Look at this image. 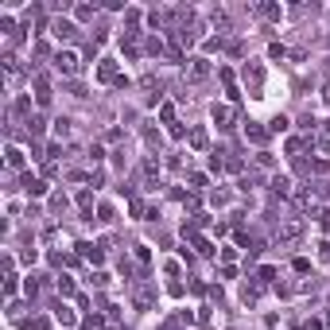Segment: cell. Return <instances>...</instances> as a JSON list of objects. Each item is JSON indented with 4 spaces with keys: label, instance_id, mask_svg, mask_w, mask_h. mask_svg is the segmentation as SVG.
Wrapping results in <instances>:
<instances>
[{
    "label": "cell",
    "instance_id": "6da1fadb",
    "mask_svg": "<svg viewBox=\"0 0 330 330\" xmlns=\"http://www.w3.org/2000/svg\"><path fill=\"white\" fill-rule=\"evenodd\" d=\"M210 70H214V66H210L206 54H191V59H187V66H182V78L191 82V86H202V82L210 78Z\"/></svg>",
    "mask_w": 330,
    "mask_h": 330
},
{
    "label": "cell",
    "instance_id": "7a4b0ae2",
    "mask_svg": "<svg viewBox=\"0 0 330 330\" xmlns=\"http://www.w3.org/2000/svg\"><path fill=\"white\" fill-rule=\"evenodd\" d=\"M303 241V222H299V217H291V222H284V226L276 229V245H299Z\"/></svg>",
    "mask_w": 330,
    "mask_h": 330
},
{
    "label": "cell",
    "instance_id": "3957f363",
    "mask_svg": "<svg viewBox=\"0 0 330 330\" xmlns=\"http://www.w3.org/2000/svg\"><path fill=\"white\" fill-rule=\"evenodd\" d=\"M51 35H54V39H62V43H70V39H78V24L66 20V16H54L51 20Z\"/></svg>",
    "mask_w": 330,
    "mask_h": 330
},
{
    "label": "cell",
    "instance_id": "277c9868",
    "mask_svg": "<svg viewBox=\"0 0 330 330\" xmlns=\"http://www.w3.org/2000/svg\"><path fill=\"white\" fill-rule=\"evenodd\" d=\"M51 62H54V70H59V74H66V78H74V74L82 70V62H78V54H74V51H59Z\"/></svg>",
    "mask_w": 330,
    "mask_h": 330
},
{
    "label": "cell",
    "instance_id": "5b68a950",
    "mask_svg": "<svg viewBox=\"0 0 330 330\" xmlns=\"http://www.w3.org/2000/svg\"><path fill=\"white\" fill-rule=\"evenodd\" d=\"M241 78H245V86L261 89V82H264V66H261V62H245V66H241Z\"/></svg>",
    "mask_w": 330,
    "mask_h": 330
},
{
    "label": "cell",
    "instance_id": "8992f818",
    "mask_svg": "<svg viewBox=\"0 0 330 330\" xmlns=\"http://www.w3.org/2000/svg\"><path fill=\"white\" fill-rule=\"evenodd\" d=\"M268 191H272V198H291V179L287 175H272V182H268Z\"/></svg>",
    "mask_w": 330,
    "mask_h": 330
},
{
    "label": "cell",
    "instance_id": "52a82bcc",
    "mask_svg": "<svg viewBox=\"0 0 330 330\" xmlns=\"http://www.w3.org/2000/svg\"><path fill=\"white\" fill-rule=\"evenodd\" d=\"M97 78L101 82H109V86H117V59H97Z\"/></svg>",
    "mask_w": 330,
    "mask_h": 330
},
{
    "label": "cell",
    "instance_id": "ba28073f",
    "mask_svg": "<svg viewBox=\"0 0 330 330\" xmlns=\"http://www.w3.org/2000/svg\"><path fill=\"white\" fill-rule=\"evenodd\" d=\"M268 132L272 129H264V124H256V121L245 124V140H249V144H268Z\"/></svg>",
    "mask_w": 330,
    "mask_h": 330
},
{
    "label": "cell",
    "instance_id": "9c48e42d",
    "mask_svg": "<svg viewBox=\"0 0 330 330\" xmlns=\"http://www.w3.org/2000/svg\"><path fill=\"white\" fill-rule=\"evenodd\" d=\"M233 105H214V124L217 129H233Z\"/></svg>",
    "mask_w": 330,
    "mask_h": 330
},
{
    "label": "cell",
    "instance_id": "30bf717a",
    "mask_svg": "<svg viewBox=\"0 0 330 330\" xmlns=\"http://www.w3.org/2000/svg\"><path fill=\"white\" fill-rule=\"evenodd\" d=\"M24 191L31 194V198H43V194H47V179H35V175H24Z\"/></svg>",
    "mask_w": 330,
    "mask_h": 330
},
{
    "label": "cell",
    "instance_id": "8fae6325",
    "mask_svg": "<svg viewBox=\"0 0 330 330\" xmlns=\"http://www.w3.org/2000/svg\"><path fill=\"white\" fill-rule=\"evenodd\" d=\"M187 144H191L194 152H206V148H210V132H206V129H191V136H187Z\"/></svg>",
    "mask_w": 330,
    "mask_h": 330
},
{
    "label": "cell",
    "instance_id": "7c38bea8",
    "mask_svg": "<svg viewBox=\"0 0 330 330\" xmlns=\"http://www.w3.org/2000/svg\"><path fill=\"white\" fill-rule=\"evenodd\" d=\"M261 291H264L261 280H249V284L241 287V299H245V303H256V299H261Z\"/></svg>",
    "mask_w": 330,
    "mask_h": 330
},
{
    "label": "cell",
    "instance_id": "4fadbf2b",
    "mask_svg": "<svg viewBox=\"0 0 330 330\" xmlns=\"http://www.w3.org/2000/svg\"><path fill=\"white\" fill-rule=\"evenodd\" d=\"M78 252L86 256L89 264H101L105 261V249H101V245H78Z\"/></svg>",
    "mask_w": 330,
    "mask_h": 330
},
{
    "label": "cell",
    "instance_id": "5bb4252c",
    "mask_svg": "<svg viewBox=\"0 0 330 330\" xmlns=\"http://www.w3.org/2000/svg\"><path fill=\"white\" fill-rule=\"evenodd\" d=\"M132 299H136V307H140V311H148V307H152V299H156V291H152V287H136V291H132Z\"/></svg>",
    "mask_w": 330,
    "mask_h": 330
},
{
    "label": "cell",
    "instance_id": "9a60e30c",
    "mask_svg": "<svg viewBox=\"0 0 330 330\" xmlns=\"http://www.w3.org/2000/svg\"><path fill=\"white\" fill-rule=\"evenodd\" d=\"M217 78L226 82V94H229V101H237V97H241V94H237V82H233V70H226V66H222V70H217Z\"/></svg>",
    "mask_w": 330,
    "mask_h": 330
},
{
    "label": "cell",
    "instance_id": "2e32d148",
    "mask_svg": "<svg viewBox=\"0 0 330 330\" xmlns=\"http://www.w3.org/2000/svg\"><path fill=\"white\" fill-rule=\"evenodd\" d=\"M54 287H59V296H62V299L78 296V287H74V280H70V276H59V280H54Z\"/></svg>",
    "mask_w": 330,
    "mask_h": 330
},
{
    "label": "cell",
    "instance_id": "e0dca14e",
    "mask_svg": "<svg viewBox=\"0 0 330 330\" xmlns=\"http://www.w3.org/2000/svg\"><path fill=\"white\" fill-rule=\"evenodd\" d=\"M4 156H8V171H20V167H24V152H20L16 144H8V152H4Z\"/></svg>",
    "mask_w": 330,
    "mask_h": 330
},
{
    "label": "cell",
    "instance_id": "ac0fdd59",
    "mask_svg": "<svg viewBox=\"0 0 330 330\" xmlns=\"http://www.w3.org/2000/svg\"><path fill=\"white\" fill-rule=\"evenodd\" d=\"M24 311H27V307H24V303H16V299L8 303V319L16 322V326H24V322H27V315H24Z\"/></svg>",
    "mask_w": 330,
    "mask_h": 330
},
{
    "label": "cell",
    "instance_id": "d6986e66",
    "mask_svg": "<svg viewBox=\"0 0 330 330\" xmlns=\"http://www.w3.org/2000/svg\"><path fill=\"white\" fill-rule=\"evenodd\" d=\"M27 136H35V140H39V136H43V129H47V121H43V117H27Z\"/></svg>",
    "mask_w": 330,
    "mask_h": 330
},
{
    "label": "cell",
    "instance_id": "ffe728a7",
    "mask_svg": "<svg viewBox=\"0 0 330 330\" xmlns=\"http://www.w3.org/2000/svg\"><path fill=\"white\" fill-rule=\"evenodd\" d=\"M144 54H163V39H159V35H148V39H144Z\"/></svg>",
    "mask_w": 330,
    "mask_h": 330
},
{
    "label": "cell",
    "instance_id": "44dd1931",
    "mask_svg": "<svg viewBox=\"0 0 330 330\" xmlns=\"http://www.w3.org/2000/svg\"><path fill=\"white\" fill-rule=\"evenodd\" d=\"M256 12H261L264 20H280V16H284V8H280V4H256Z\"/></svg>",
    "mask_w": 330,
    "mask_h": 330
},
{
    "label": "cell",
    "instance_id": "7402d4cb",
    "mask_svg": "<svg viewBox=\"0 0 330 330\" xmlns=\"http://www.w3.org/2000/svg\"><path fill=\"white\" fill-rule=\"evenodd\" d=\"M94 16H97V4H78V8H74V20H82V24L94 20Z\"/></svg>",
    "mask_w": 330,
    "mask_h": 330
},
{
    "label": "cell",
    "instance_id": "603a6c76",
    "mask_svg": "<svg viewBox=\"0 0 330 330\" xmlns=\"http://www.w3.org/2000/svg\"><path fill=\"white\" fill-rule=\"evenodd\" d=\"M54 319H59L62 326H74V311H70V307H62V303L54 307Z\"/></svg>",
    "mask_w": 330,
    "mask_h": 330
},
{
    "label": "cell",
    "instance_id": "cb8c5ba5",
    "mask_svg": "<svg viewBox=\"0 0 330 330\" xmlns=\"http://www.w3.org/2000/svg\"><path fill=\"white\" fill-rule=\"evenodd\" d=\"M70 202H66V194H51V214H62Z\"/></svg>",
    "mask_w": 330,
    "mask_h": 330
},
{
    "label": "cell",
    "instance_id": "d4e9b609",
    "mask_svg": "<svg viewBox=\"0 0 330 330\" xmlns=\"http://www.w3.org/2000/svg\"><path fill=\"white\" fill-rule=\"evenodd\" d=\"M35 101L47 109V105H51V86H39V89H35Z\"/></svg>",
    "mask_w": 330,
    "mask_h": 330
},
{
    "label": "cell",
    "instance_id": "484cf974",
    "mask_svg": "<svg viewBox=\"0 0 330 330\" xmlns=\"http://www.w3.org/2000/svg\"><path fill=\"white\" fill-rule=\"evenodd\" d=\"M187 179H191V187H194V191H202V187H206V175H202V171H191V175H187Z\"/></svg>",
    "mask_w": 330,
    "mask_h": 330
},
{
    "label": "cell",
    "instance_id": "4316f807",
    "mask_svg": "<svg viewBox=\"0 0 330 330\" xmlns=\"http://www.w3.org/2000/svg\"><path fill=\"white\" fill-rule=\"evenodd\" d=\"M210 202L214 206H229V191H210Z\"/></svg>",
    "mask_w": 330,
    "mask_h": 330
},
{
    "label": "cell",
    "instance_id": "83f0119b",
    "mask_svg": "<svg viewBox=\"0 0 330 330\" xmlns=\"http://www.w3.org/2000/svg\"><path fill=\"white\" fill-rule=\"evenodd\" d=\"M256 280H261V284H272V280H276V268H272V264H264V268L256 272Z\"/></svg>",
    "mask_w": 330,
    "mask_h": 330
},
{
    "label": "cell",
    "instance_id": "f1b7e54d",
    "mask_svg": "<svg viewBox=\"0 0 330 330\" xmlns=\"http://www.w3.org/2000/svg\"><path fill=\"white\" fill-rule=\"evenodd\" d=\"M54 132H59V140L70 136V121H66V117H59V121H54Z\"/></svg>",
    "mask_w": 330,
    "mask_h": 330
},
{
    "label": "cell",
    "instance_id": "f546056e",
    "mask_svg": "<svg viewBox=\"0 0 330 330\" xmlns=\"http://www.w3.org/2000/svg\"><path fill=\"white\" fill-rule=\"evenodd\" d=\"M159 121L175 124V105H159Z\"/></svg>",
    "mask_w": 330,
    "mask_h": 330
},
{
    "label": "cell",
    "instance_id": "4dcf8cb0",
    "mask_svg": "<svg viewBox=\"0 0 330 330\" xmlns=\"http://www.w3.org/2000/svg\"><path fill=\"white\" fill-rule=\"evenodd\" d=\"M24 291H27V299H35V296H39V280H35V276H27Z\"/></svg>",
    "mask_w": 330,
    "mask_h": 330
},
{
    "label": "cell",
    "instance_id": "1f68e13d",
    "mask_svg": "<svg viewBox=\"0 0 330 330\" xmlns=\"http://www.w3.org/2000/svg\"><path fill=\"white\" fill-rule=\"evenodd\" d=\"M291 268H296L299 276H307V272H311V261H307V256H296V264H291Z\"/></svg>",
    "mask_w": 330,
    "mask_h": 330
},
{
    "label": "cell",
    "instance_id": "d6a6232c",
    "mask_svg": "<svg viewBox=\"0 0 330 330\" xmlns=\"http://www.w3.org/2000/svg\"><path fill=\"white\" fill-rule=\"evenodd\" d=\"M89 284L101 291V287H109V276H105V272H94V276H89Z\"/></svg>",
    "mask_w": 330,
    "mask_h": 330
},
{
    "label": "cell",
    "instance_id": "836d02e7",
    "mask_svg": "<svg viewBox=\"0 0 330 330\" xmlns=\"http://www.w3.org/2000/svg\"><path fill=\"white\" fill-rule=\"evenodd\" d=\"M31 330H51V319H47V315H35V319H31Z\"/></svg>",
    "mask_w": 330,
    "mask_h": 330
},
{
    "label": "cell",
    "instance_id": "e575fe53",
    "mask_svg": "<svg viewBox=\"0 0 330 330\" xmlns=\"http://www.w3.org/2000/svg\"><path fill=\"white\" fill-rule=\"evenodd\" d=\"M78 206L89 214V206H94V194H89V191H78Z\"/></svg>",
    "mask_w": 330,
    "mask_h": 330
},
{
    "label": "cell",
    "instance_id": "d590c367",
    "mask_svg": "<svg viewBox=\"0 0 330 330\" xmlns=\"http://www.w3.org/2000/svg\"><path fill=\"white\" fill-rule=\"evenodd\" d=\"M97 222H105V226H109V222H113V206H97Z\"/></svg>",
    "mask_w": 330,
    "mask_h": 330
},
{
    "label": "cell",
    "instance_id": "8d00e7d4",
    "mask_svg": "<svg viewBox=\"0 0 330 330\" xmlns=\"http://www.w3.org/2000/svg\"><path fill=\"white\" fill-rule=\"evenodd\" d=\"M284 54H287L284 43H272V47H268V59H284Z\"/></svg>",
    "mask_w": 330,
    "mask_h": 330
},
{
    "label": "cell",
    "instance_id": "74e56055",
    "mask_svg": "<svg viewBox=\"0 0 330 330\" xmlns=\"http://www.w3.org/2000/svg\"><path fill=\"white\" fill-rule=\"evenodd\" d=\"M276 296H284V299L296 296V284H276Z\"/></svg>",
    "mask_w": 330,
    "mask_h": 330
},
{
    "label": "cell",
    "instance_id": "f35d334b",
    "mask_svg": "<svg viewBox=\"0 0 330 330\" xmlns=\"http://www.w3.org/2000/svg\"><path fill=\"white\" fill-rule=\"evenodd\" d=\"M272 132H287V117H272Z\"/></svg>",
    "mask_w": 330,
    "mask_h": 330
},
{
    "label": "cell",
    "instance_id": "ab89813d",
    "mask_svg": "<svg viewBox=\"0 0 330 330\" xmlns=\"http://www.w3.org/2000/svg\"><path fill=\"white\" fill-rule=\"evenodd\" d=\"M132 252H136V261H140V264H148V245H136Z\"/></svg>",
    "mask_w": 330,
    "mask_h": 330
},
{
    "label": "cell",
    "instance_id": "60d3db41",
    "mask_svg": "<svg viewBox=\"0 0 330 330\" xmlns=\"http://www.w3.org/2000/svg\"><path fill=\"white\" fill-rule=\"evenodd\" d=\"M101 182H105V171H101V167H97V171L89 175V187H101Z\"/></svg>",
    "mask_w": 330,
    "mask_h": 330
},
{
    "label": "cell",
    "instance_id": "b9f144b4",
    "mask_svg": "<svg viewBox=\"0 0 330 330\" xmlns=\"http://www.w3.org/2000/svg\"><path fill=\"white\" fill-rule=\"evenodd\" d=\"M89 159H94V163H101V159H105V152H101V144H94V148H89Z\"/></svg>",
    "mask_w": 330,
    "mask_h": 330
},
{
    "label": "cell",
    "instance_id": "7bdbcfd3",
    "mask_svg": "<svg viewBox=\"0 0 330 330\" xmlns=\"http://www.w3.org/2000/svg\"><path fill=\"white\" fill-rule=\"evenodd\" d=\"M182 136H191V132L182 129V124H171V140H182Z\"/></svg>",
    "mask_w": 330,
    "mask_h": 330
},
{
    "label": "cell",
    "instance_id": "ee69618b",
    "mask_svg": "<svg viewBox=\"0 0 330 330\" xmlns=\"http://www.w3.org/2000/svg\"><path fill=\"white\" fill-rule=\"evenodd\" d=\"M319 261H330V241H319Z\"/></svg>",
    "mask_w": 330,
    "mask_h": 330
},
{
    "label": "cell",
    "instance_id": "f6af8a7d",
    "mask_svg": "<svg viewBox=\"0 0 330 330\" xmlns=\"http://www.w3.org/2000/svg\"><path fill=\"white\" fill-rule=\"evenodd\" d=\"M319 326H322L319 319H311V322H299V330H319Z\"/></svg>",
    "mask_w": 330,
    "mask_h": 330
},
{
    "label": "cell",
    "instance_id": "bcb514c9",
    "mask_svg": "<svg viewBox=\"0 0 330 330\" xmlns=\"http://www.w3.org/2000/svg\"><path fill=\"white\" fill-rule=\"evenodd\" d=\"M322 101L330 105V82H326V86H322Z\"/></svg>",
    "mask_w": 330,
    "mask_h": 330
},
{
    "label": "cell",
    "instance_id": "7dc6e473",
    "mask_svg": "<svg viewBox=\"0 0 330 330\" xmlns=\"http://www.w3.org/2000/svg\"><path fill=\"white\" fill-rule=\"evenodd\" d=\"M322 322H326V330H330V315H326V319H322Z\"/></svg>",
    "mask_w": 330,
    "mask_h": 330
}]
</instances>
